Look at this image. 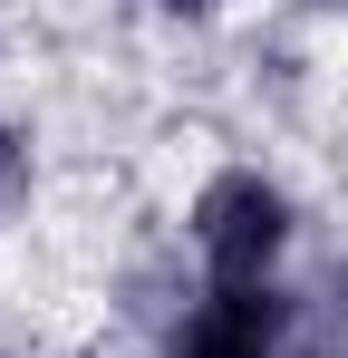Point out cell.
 Listing matches in <instances>:
<instances>
[{"instance_id":"4","label":"cell","mask_w":348,"mask_h":358,"mask_svg":"<svg viewBox=\"0 0 348 358\" xmlns=\"http://www.w3.org/2000/svg\"><path fill=\"white\" fill-rule=\"evenodd\" d=\"M310 291H319V329L348 339V252L339 262H310Z\"/></svg>"},{"instance_id":"1","label":"cell","mask_w":348,"mask_h":358,"mask_svg":"<svg viewBox=\"0 0 348 358\" xmlns=\"http://www.w3.org/2000/svg\"><path fill=\"white\" fill-rule=\"evenodd\" d=\"M165 242L194 281H310L319 203L271 145H213L174 184Z\"/></svg>"},{"instance_id":"3","label":"cell","mask_w":348,"mask_h":358,"mask_svg":"<svg viewBox=\"0 0 348 358\" xmlns=\"http://www.w3.org/2000/svg\"><path fill=\"white\" fill-rule=\"evenodd\" d=\"M155 39H184V49H203V39H232L242 20H252V0H126Z\"/></svg>"},{"instance_id":"2","label":"cell","mask_w":348,"mask_h":358,"mask_svg":"<svg viewBox=\"0 0 348 358\" xmlns=\"http://www.w3.org/2000/svg\"><path fill=\"white\" fill-rule=\"evenodd\" d=\"M126 339H136V358H310L329 329H319L310 281H194V271H174L136 310Z\"/></svg>"},{"instance_id":"5","label":"cell","mask_w":348,"mask_h":358,"mask_svg":"<svg viewBox=\"0 0 348 358\" xmlns=\"http://www.w3.org/2000/svg\"><path fill=\"white\" fill-rule=\"evenodd\" d=\"M310 358H348V339H319V349H310Z\"/></svg>"}]
</instances>
